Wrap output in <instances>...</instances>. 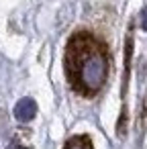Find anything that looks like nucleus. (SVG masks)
Wrapping results in <instances>:
<instances>
[{
	"label": "nucleus",
	"instance_id": "2",
	"mask_svg": "<svg viewBox=\"0 0 147 149\" xmlns=\"http://www.w3.org/2000/svg\"><path fill=\"white\" fill-rule=\"evenodd\" d=\"M35 112H37V104H35V100H31V98H23V100L15 106V116H17L21 123H29V120L35 116Z\"/></svg>",
	"mask_w": 147,
	"mask_h": 149
},
{
	"label": "nucleus",
	"instance_id": "4",
	"mask_svg": "<svg viewBox=\"0 0 147 149\" xmlns=\"http://www.w3.org/2000/svg\"><path fill=\"white\" fill-rule=\"evenodd\" d=\"M141 27H143V31H147V8L143 10V19H141Z\"/></svg>",
	"mask_w": 147,
	"mask_h": 149
},
{
	"label": "nucleus",
	"instance_id": "5",
	"mask_svg": "<svg viewBox=\"0 0 147 149\" xmlns=\"http://www.w3.org/2000/svg\"><path fill=\"white\" fill-rule=\"evenodd\" d=\"M8 149H27V147H23V145H19V143H13Z\"/></svg>",
	"mask_w": 147,
	"mask_h": 149
},
{
	"label": "nucleus",
	"instance_id": "1",
	"mask_svg": "<svg viewBox=\"0 0 147 149\" xmlns=\"http://www.w3.org/2000/svg\"><path fill=\"white\" fill-rule=\"evenodd\" d=\"M63 70L76 94L94 98L104 88L110 70V55L104 41L90 31H76L65 43Z\"/></svg>",
	"mask_w": 147,
	"mask_h": 149
},
{
	"label": "nucleus",
	"instance_id": "3",
	"mask_svg": "<svg viewBox=\"0 0 147 149\" xmlns=\"http://www.w3.org/2000/svg\"><path fill=\"white\" fill-rule=\"evenodd\" d=\"M63 149H94V145L88 135H74L65 141Z\"/></svg>",
	"mask_w": 147,
	"mask_h": 149
}]
</instances>
